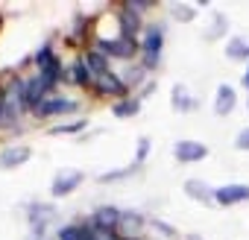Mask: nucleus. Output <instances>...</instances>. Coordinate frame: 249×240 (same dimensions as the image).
<instances>
[{
    "label": "nucleus",
    "mask_w": 249,
    "mask_h": 240,
    "mask_svg": "<svg viewBox=\"0 0 249 240\" xmlns=\"http://www.w3.org/2000/svg\"><path fill=\"white\" fill-rule=\"evenodd\" d=\"M33 158V147L30 144H6L0 150V170H18Z\"/></svg>",
    "instance_id": "f8f14e48"
},
{
    "label": "nucleus",
    "mask_w": 249,
    "mask_h": 240,
    "mask_svg": "<svg viewBox=\"0 0 249 240\" xmlns=\"http://www.w3.org/2000/svg\"><path fill=\"white\" fill-rule=\"evenodd\" d=\"M234 105H237V91H234V85L220 82V85H217V94H214V114H217V117H229V114L234 111Z\"/></svg>",
    "instance_id": "4468645a"
},
{
    "label": "nucleus",
    "mask_w": 249,
    "mask_h": 240,
    "mask_svg": "<svg viewBox=\"0 0 249 240\" xmlns=\"http://www.w3.org/2000/svg\"><path fill=\"white\" fill-rule=\"evenodd\" d=\"M94 50H100L106 59H120V62H129L135 59V53H141V41L138 38H129V35H114V38H106V35H97L94 38Z\"/></svg>",
    "instance_id": "f03ea898"
},
{
    "label": "nucleus",
    "mask_w": 249,
    "mask_h": 240,
    "mask_svg": "<svg viewBox=\"0 0 249 240\" xmlns=\"http://www.w3.org/2000/svg\"><path fill=\"white\" fill-rule=\"evenodd\" d=\"M76 111H79V100H73V97H62V94H53V97H47V100L33 111V117L47 120V117H59V114H76Z\"/></svg>",
    "instance_id": "0eeeda50"
},
{
    "label": "nucleus",
    "mask_w": 249,
    "mask_h": 240,
    "mask_svg": "<svg viewBox=\"0 0 249 240\" xmlns=\"http://www.w3.org/2000/svg\"><path fill=\"white\" fill-rule=\"evenodd\" d=\"M150 225L161 234V237H167V240H173V237H179V231H176V225H170L167 220H161V217H156V220H150Z\"/></svg>",
    "instance_id": "bb28decb"
},
{
    "label": "nucleus",
    "mask_w": 249,
    "mask_h": 240,
    "mask_svg": "<svg viewBox=\"0 0 249 240\" xmlns=\"http://www.w3.org/2000/svg\"><path fill=\"white\" fill-rule=\"evenodd\" d=\"M240 85H243V88H246V91H249V65H246V70H243V73H240Z\"/></svg>",
    "instance_id": "72a5a7b5"
},
{
    "label": "nucleus",
    "mask_w": 249,
    "mask_h": 240,
    "mask_svg": "<svg viewBox=\"0 0 249 240\" xmlns=\"http://www.w3.org/2000/svg\"><path fill=\"white\" fill-rule=\"evenodd\" d=\"M141 167L132 161V164H126V167H117V170H103L100 176H97V182L100 185H111V182H123V179H129V176H135Z\"/></svg>",
    "instance_id": "b1692460"
},
{
    "label": "nucleus",
    "mask_w": 249,
    "mask_h": 240,
    "mask_svg": "<svg viewBox=\"0 0 249 240\" xmlns=\"http://www.w3.org/2000/svg\"><path fill=\"white\" fill-rule=\"evenodd\" d=\"M97 97H114V103L117 100H123V97H129V88H126V82H123V76L120 73H103V76H97L94 79V88H91Z\"/></svg>",
    "instance_id": "1a4fd4ad"
},
{
    "label": "nucleus",
    "mask_w": 249,
    "mask_h": 240,
    "mask_svg": "<svg viewBox=\"0 0 249 240\" xmlns=\"http://www.w3.org/2000/svg\"><path fill=\"white\" fill-rule=\"evenodd\" d=\"M246 105H249V97H246Z\"/></svg>",
    "instance_id": "c9c22d12"
},
{
    "label": "nucleus",
    "mask_w": 249,
    "mask_h": 240,
    "mask_svg": "<svg viewBox=\"0 0 249 240\" xmlns=\"http://www.w3.org/2000/svg\"><path fill=\"white\" fill-rule=\"evenodd\" d=\"M226 59H231V62H249V41L243 35H231L226 41Z\"/></svg>",
    "instance_id": "4be33fe9"
},
{
    "label": "nucleus",
    "mask_w": 249,
    "mask_h": 240,
    "mask_svg": "<svg viewBox=\"0 0 249 240\" xmlns=\"http://www.w3.org/2000/svg\"><path fill=\"white\" fill-rule=\"evenodd\" d=\"M234 150H237V153H249V126H243V129L234 135Z\"/></svg>",
    "instance_id": "c756f323"
},
{
    "label": "nucleus",
    "mask_w": 249,
    "mask_h": 240,
    "mask_svg": "<svg viewBox=\"0 0 249 240\" xmlns=\"http://www.w3.org/2000/svg\"><path fill=\"white\" fill-rule=\"evenodd\" d=\"M170 15H173L176 21H182V24H191V21H196L199 9H196V6H191V3H173Z\"/></svg>",
    "instance_id": "393cba45"
},
{
    "label": "nucleus",
    "mask_w": 249,
    "mask_h": 240,
    "mask_svg": "<svg viewBox=\"0 0 249 240\" xmlns=\"http://www.w3.org/2000/svg\"><path fill=\"white\" fill-rule=\"evenodd\" d=\"M68 82H73V85L82 88V91L94 88V73L88 70V65H85L82 56H76V59L71 62V68H68Z\"/></svg>",
    "instance_id": "dca6fc26"
},
{
    "label": "nucleus",
    "mask_w": 249,
    "mask_h": 240,
    "mask_svg": "<svg viewBox=\"0 0 249 240\" xmlns=\"http://www.w3.org/2000/svg\"><path fill=\"white\" fill-rule=\"evenodd\" d=\"M85 129H88V117H76V120H65V123H53L47 135H79Z\"/></svg>",
    "instance_id": "5701e85b"
},
{
    "label": "nucleus",
    "mask_w": 249,
    "mask_h": 240,
    "mask_svg": "<svg viewBox=\"0 0 249 240\" xmlns=\"http://www.w3.org/2000/svg\"><path fill=\"white\" fill-rule=\"evenodd\" d=\"M88 223L100 234H117V228H120V208H114V205H97Z\"/></svg>",
    "instance_id": "9b49d317"
},
{
    "label": "nucleus",
    "mask_w": 249,
    "mask_h": 240,
    "mask_svg": "<svg viewBox=\"0 0 249 240\" xmlns=\"http://www.w3.org/2000/svg\"><path fill=\"white\" fill-rule=\"evenodd\" d=\"M185 240H202L199 234H185Z\"/></svg>",
    "instance_id": "f704fd0d"
},
{
    "label": "nucleus",
    "mask_w": 249,
    "mask_h": 240,
    "mask_svg": "<svg viewBox=\"0 0 249 240\" xmlns=\"http://www.w3.org/2000/svg\"><path fill=\"white\" fill-rule=\"evenodd\" d=\"M147 225H150V220H147L141 211L123 208V211H120V228H117V234H120L123 240H138Z\"/></svg>",
    "instance_id": "6e6552de"
},
{
    "label": "nucleus",
    "mask_w": 249,
    "mask_h": 240,
    "mask_svg": "<svg viewBox=\"0 0 249 240\" xmlns=\"http://www.w3.org/2000/svg\"><path fill=\"white\" fill-rule=\"evenodd\" d=\"M208 144H202V141H191V138H185V141H176L173 144V158L179 161V164H196V161H202V158H208Z\"/></svg>",
    "instance_id": "9d476101"
},
{
    "label": "nucleus",
    "mask_w": 249,
    "mask_h": 240,
    "mask_svg": "<svg viewBox=\"0 0 249 240\" xmlns=\"http://www.w3.org/2000/svg\"><path fill=\"white\" fill-rule=\"evenodd\" d=\"M229 33V15L226 12H211V24H208V30L202 33V38L205 41H217V38H223Z\"/></svg>",
    "instance_id": "aec40b11"
},
{
    "label": "nucleus",
    "mask_w": 249,
    "mask_h": 240,
    "mask_svg": "<svg viewBox=\"0 0 249 240\" xmlns=\"http://www.w3.org/2000/svg\"><path fill=\"white\" fill-rule=\"evenodd\" d=\"M214 202L220 208H231V205H243L249 202V185L243 182H231V185H220L214 190Z\"/></svg>",
    "instance_id": "ddd939ff"
},
{
    "label": "nucleus",
    "mask_w": 249,
    "mask_h": 240,
    "mask_svg": "<svg viewBox=\"0 0 249 240\" xmlns=\"http://www.w3.org/2000/svg\"><path fill=\"white\" fill-rule=\"evenodd\" d=\"M114 18H117V27H120V35H129V38H141V33H144V15L132 6V0H123V3L117 6V12H114Z\"/></svg>",
    "instance_id": "39448f33"
},
{
    "label": "nucleus",
    "mask_w": 249,
    "mask_h": 240,
    "mask_svg": "<svg viewBox=\"0 0 249 240\" xmlns=\"http://www.w3.org/2000/svg\"><path fill=\"white\" fill-rule=\"evenodd\" d=\"M56 205L53 202H30L27 205V220H30V231H33V240H44L47 234V225L56 220Z\"/></svg>",
    "instance_id": "7ed1b4c3"
},
{
    "label": "nucleus",
    "mask_w": 249,
    "mask_h": 240,
    "mask_svg": "<svg viewBox=\"0 0 249 240\" xmlns=\"http://www.w3.org/2000/svg\"><path fill=\"white\" fill-rule=\"evenodd\" d=\"M82 240H103V234L91 223H82Z\"/></svg>",
    "instance_id": "7c9ffc66"
},
{
    "label": "nucleus",
    "mask_w": 249,
    "mask_h": 240,
    "mask_svg": "<svg viewBox=\"0 0 249 240\" xmlns=\"http://www.w3.org/2000/svg\"><path fill=\"white\" fill-rule=\"evenodd\" d=\"M82 59H85L88 70L94 73V79H97V76H103V73H111V65H108V59H106L100 50H94V47H91V50H85V53H82Z\"/></svg>",
    "instance_id": "412c9836"
},
{
    "label": "nucleus",
    "mask_w": 249,
    "mask_h": 240,
    "mask_svg": "<svg viewBox=\"0 0 249 240\" xmlns=\"http://www.w3.org/2000/svg\"><path fill=\"white\" fill-rule=\"evenodd\" d=\"M56 240H82V225H62L56 231Z\"/></svg>",
    "instance_id": "cd10ccee"
},
{
    "label": "nucleus",
    "mask_w": 249,
    "mask_h": 240,
    "mask_svg": "<svg viewBox=\"0 0 249 240\" xmlns=\"http://www.w3.org/2000/svg\"><path fill=\"white\" fill-rule=\"evenodd\" d=\"M141 65L147 73H153L161 62V50H164V24H147L141 33Z\"/></svg>",
    "instance_id": "f257e3e1"
},
{
    "label": "nucleus",
    "mask_w": 249,
    "mask_h": 240,
    "mask_svg": "<svg viewBox=\"0 0 249 240\" xmlns=\"http://www.w3.org/2000/svg\"><path fill=\"white\" fill-rule=\"evenodd\" d=\"M53 240H56V237H53Z\"/></svg>",
    "instance_id": "e433bc0d"
},
{
    "label": "nucleus",
    "mask_w": 249,
    "mask_h": 240,
    "mask_svg": "<svg viewBox=\"0 0 249 240\" xmlns=\"http://www.w3.org/2000/svg\"><path fill=\"white\" fill-rule=\"evenodd\" d=\"M50 56H56V50H53V44H50V41H44V44H41V47L33 53V62H36V68H38V65H44Z\"/></svg>",
    "instance_id": "c85d7f7f"
},
{
    "label": "nucleus",
    "mask_w": 249,
    "mask_h": 240,
    "mask_svg": "<svg viewBox=\"0 0 249 240\" xmlns=\"http://www.w3.org/2000/svg\"><path fill=\"white\" fill-rule=\"evenodd\" d=\"M153 91H156V79H150V82H147V85H144V88H141V91H135V97H138V100H141V103H144V100H147V97H150V94H153Z\"/></svg>",
    "instance_id": "2f4dec72"
},
{
    "label": "nucleus",
    "mask_w": 249,
    "mask_h": 240,
    "mask_svg": "<svg viewBox=\"0 0 249 240\" xmlns=\"http://www.w3.org/2000/svg\"><path fill=\"white\" fill-rule=\"evenodd\" d=\"M150 150H153V141H150V135H141L138 138V147H135V164L138 167H144V161H147V155H150Z\"/></svg>",
    "instance_id": "a878e982"
},
{
    "label": "nucleus",
    "mask_w": 249,
    "mask_h": 240,
    "mask_svg": "<svg viewBox=\"0 0 249 240\" xmlns=\"http://www.w3.org/2000/svg\"><path fill=\"white\" fill-rule=\"evenodd\" d=\"M199 103L191 97V91L182 85V82H173V88H170V108L173 111H179V114H188V111H194Z\"/></svg>",
    "instance_id": "f3484780"
},
{
    "label": "nucleus",
    "mask_w": 249,
    "mask_h": 240,
    "mask_svg": "<svg viewBox=\"0 0 249 240\" xmlns=\"http://www.w3.org/2000/svg\"><path fill=\"white\" fill-rule=\"evenodd\" d=\"M132 6H135L141 15H144V12H150V9L156 6V0H132Z\"/></svg>",
    "instance_id": "473e14b6"
},
{
    "label": "nucleus",
    "mask_w": 249,
    "mask_h": 240,
    "mask_svg": "<svg viewBox=\"0 0 249 240\" xmlns=\"http://www.w3.org/2000/svg\"><path fill=\"white\" fill-rule=\"evenodd\" d=\"M82 182H85V170L65 167V170H59V173L53 176V182H50V196H53V199H65V196H71Z\"/></svg>",
    "instance_id": "423d86ee"
},
{
    "label": "nucleus",
    "mask_w": 249,
    "mask_h": 240,
    "mask_svg": "<svg viewBox=\"0 0 249 240\" xmlns=\"http://www.w3.org/2000/svg\"><path fill=\"white\" fill-rule=\"evenodd\" d=\"M53 94H56V85H50V82H47L41 73H36V76H30V79H27V88H24L21 108L33 114V111H36V108H38V105H41L47 97H53Z\"/></svg>",
    "instance_id": "20e7f679"
},
{
    "label": "nucleus",
    "mask_w": 249,
    "mask_h": 240,
    "mask_svg": "<svg viewBox=\"0 0 249 240\" xmlns=\"http://www.w3.org/2000/svg\"><path fill=\"white\" fill-rule=\"evenodd\" d=\"M120 76H123V82H126V88H129V91H132V88H135V91H141V88L150 82V73L144 70V65H141V62H138V65H129L126 70H120Z\"/></svg>",
    "instance_id": "6ab92c4d"
},
{
    "label": "nucleus",
    "mask_w": 249,
    "mask_h": 240,
    "mask_svg": "<svg viewBox=\"0 0 249 240\" xmlns=\"http://www.w3.org/2000/svg\"><path fill=\"white\" fill-rule=\"evenodd\" d=\"M182 190H185V196H188V199H194V202L217 205V202H214V190H217V188H211L205 179H185Z\"/></svg>",
    "instance_id": "2eb2a0df"
},
{
    "label": "nucleus",
    "mask_w": 249,
    "mask_h": 240,
    "mask_svg": "<svg viewBox=\"0 0 249 240\" xmlns=\"http://www.w3.org/2000/svg\"><path fill=\"white\" fill-rule=\"evenodd\" d=\"M141 100L138 97H123V100H117V103H111V114L117 117V120H129V117H138L141 114Z\"/></svg>",
    "instance_id": "a211bd4d"
}]
</instances>
